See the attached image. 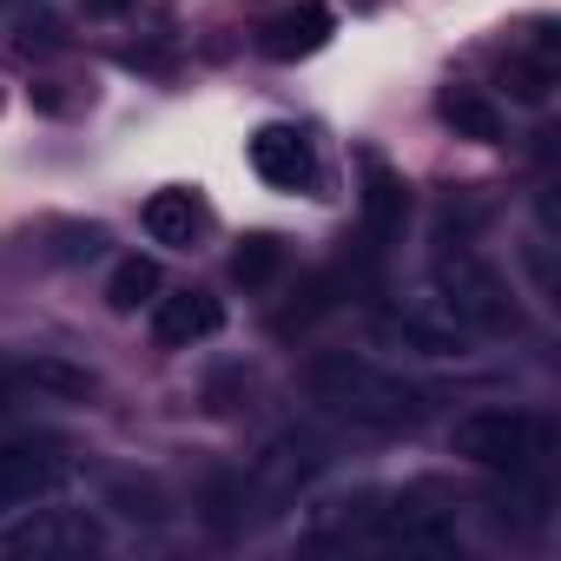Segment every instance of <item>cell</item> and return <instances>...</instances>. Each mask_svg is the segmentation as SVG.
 Instances as JSON below:
<instances>
[{
	"label": "cell",
	"mask_w": 561,
	"mask_h": 561,
	"mask_svg": "<svg viewBox=\"0 0 561 561\" xmlns=\"http://www.w3.org/2000/svg\"><path fill=\"white\" fill-rule=\"evenodd\" d=\"M60 482H67V462H60L54 449L0 443V515H8V508H34V502H47Z\"/></svg>",
	"instance_id": "obj_5"
},
{
	"label": "cell",
	"mask_w": 561,
	"mask_h": 561,
	"mask_svg": "<svg viewBox=\"0 0 561 561\" xmlns=\"http://www.w3.org/2000/svg\"><path fill=\"white\" fill-rule=\"evenodd\" d=\"M126 8H133V0H87V14H93V21H119Z\"/></svg>",
	"instance_id": "obj_17"
},
{
	"label": "cell",
	"mask_w": 561,
	"mask_h": 561,
	"mask_svg": "<svg viewBox=\"0 0 561 561\" xmlns=\"http://www.w3.org/2000/svg\"><path fill=\"white\" fill-rule=\"evenodd\" d=\"M218 331H225V305L211 291H172V298L152 305V337L165 351H192V344H205Z\"/></svg>",
	"instance_id": "obj_8"
},
{
	"label": "cell",
	"mask_w": 561,
	"mask_h": 561,
	"mask_svg": "<svg viewBox=\"0 0 561 561\" xmlns=\"http://www.w3.org/2000/svg\"><path fill=\"white\" fill-rule=\"evenodd\" d=\"M8 403H14V377H8V370H0V410H8Z\"/></svg>",
	"instance_id": "obj_18"
},
{
	"label": "cell",
	"mask_w": 561,
	"mask_h": 561,
	"mask_svg": "<svg viewBox=\"0 0 561 561\" xmlns=\"http://www.w3.org/2000/svg\"><path fill=\"white\" fill-rule=\"evenodd\" d=\"M436 113H443L462 139H476V146H495V139H502V113H495L476 87H449V93L436 100Z\"/></svg>",
	"instance_id": "obj_13"
},
{
	"label": "cell",
	"mask_w": 561,
	"mask_h": 561,
	"mask_svg": "<svg viewBox=\"0 0 561 561\" xmlns=\"http://www.w3.org/2000/svg\"><path fill=\"white\" fill-rule=\"evenodd\" d=\"M251 172L277 192H305L318 179V152L298 126H264V133H251Z\"/></svg>",
	"instance_id": "obj_6"
},
{
	"label": "cell",
	"mask_w": 561,
	"mask_h": 561,
	"mask_svg": "<svg viewBox=\"0 0 561 561\" xmlns=\"http://www.w3.org/2000/svg\"><path fill=\"white\" fill-rule=\"evenodd\" d=\"M377 337L390 351H410V357H469V331L449 318H430V311H383Z\"/></svg>",
	"instance_id": "obj_9"
},
{
	"label": "cell",
	"mask_w": 561,
	"mask_h": 561,
	"mask_svg": "<svg viewBox=\"0 0 561 561\" xmlns=\"http://www.w3.org/2000/svg\"><path fill=\"white\" fill-rule=\"evenodd\" d=\"M331 34H337V21H331L324 0H298V8L271 14V21L257 27V47H264L271 60H311L318 47H331Z\"/></svg>",
	"instance_id": "obj_7"
},
{
	"label": "cell",
	"mask_w": 561,
	"mask_h": 561,
	"mask_svg": "<svg viewBox=\"0 0 561 561\" xmlns=\"http://www.w3.org/2000/svg\"><path fill=\"white\" fill-rule=\"evenodd\" d=\"M318 462H324V443H318V436H305V430H285V436H277V443L257 456V489L291 495Z\"/></svg>",
	"instance_id": "obj_12"
},
{
	"label": "cell",
	"mask_w": 561,
	"mask_h": 561,
	"mask_svg": "<svg viewBox=\"0 0 561 561\" xmlns=\"http://www.w3.org/2000/svg\"><path fill=\"white\" fill-rule=\"evenodd\" d=\"M508 93L515 100H528V106H541L548 100V87H554V54L541 47V54H508Z\"/></svg>",
	"instance_id": "obj_15"
},
{
	"label": "cell",
	"mask_w": 561,
	"mask_h": 561,
	"mask_svg": "<svg viewBox=\"0 0 561 561\" xmlns=\"http://www.w3.org/2000/svg\"><path fill=\"white\" fill-rule=\"evenodd\" d=\"M449 449L476 469H495V476H522L535 469V456H548V423L515 410V403H482L469 416H456L449 430Z\"/></svg>",
	"instance_id": "obj_2"
},
{
	"label": "cell",
	"mask_w": 561,
	"mask_h": 561,
	"mask_svg": "<svg viewBox=\"0 0 561 561\" xmlns=\"http://www.w3.org/2000/svg\"><path fill=\"white\" fill-rule=\"evenodd\" d=\"M403 218H410L403 179L383 159H364V231H370V244H397L403 238Z\"/></svg>",
	"instance_id": "obj_11"
},
{
	"label": "cell",
	"mask_w": 561,
	"mask_h": 561,
	"mask_svg": "<svg viewBox=\"0 0 561 561\" xmlns=\"http://www.w3.org/2000/svg\"><path fill=\"white\" fill-rule=\"evenodd\" d=\"M8 548L14 554H34V561H47V554H100L106 548V528L87 508H34L27 522L8 528Z\"/></svg>",
	"instance_id": "obj_4"
},
{
	"label": "cell",
	"mask_w": 561,
	"mask_h": 561,
	"mask_svg": "<svg viewBox=\"0 0 561 561\" xmlns=\"http://www.w3.org/2000/svg\"><path fill=\"white\" fill-rule=\"evenodd\" d=\"M277 264H285V244H277L271 231H257V238H244V244L231 251V277H238V285H264Z\"/></svg>",
	"instance_id": "obj_16"
},
{
	"label": "cell",
	"mask_w": 561,
	"mask_h": 561,
	"mask_svg": "<svg viewBox=\"0 0 561 561\" xmlns=\"http://www.w3.org/2000/svg\"><path fill=\"white\" fill-rule=\"evenodd\" d=\"M305 383H311V397L324 410H337L357 430H416L430 416V397L416 383H403L397 370H383V364H370L357 351H318Z\"/></svg>",
	"instance_id": "obj_1"
},
{
	"label": "cell",
	"mask_w": 561,
	"mask_h": 561,
	"mask_svg": "<svg viewBox=\"0 0 561 561\" xmlns=\"http://www.w3.org/2000/svg\"><path fill=\"white\" fill-rule=\"evenodd\" d=\"M436 285H443V311L462 331H515V298L502 291V277L476 257V251H436Z\"/></svg>",
	"instance_id": "obj_3"
},
{
	"label": "cell",
	"mask_w": 561,
	"mask_h": 561,
	"mask_svg": "<svg viewBox=\"0 0 561 561\" xmlns=\"http://www.w3.org/2000/svg\"><path fill=\"white\" fill-rule=\"evenodd\" d=\"M152 291H159V264H152V257H126V264L113 271V285H106V305H113V311H139Z\"/></svg>",
	"instance_id": "obj_14"
},
{
	"label": "cell",
	"mask_w": 561,
	"mask_h": 561,
	"mask_svg": "<svg viewBox=\"0 0 561 561\" xmlns=\"http://www.w3.org/2000/svg\"><path fill=\"white\" fill-rule=\"evenodd\" d=\"M139 218H146V238H152V244H165V251H192V238L211 225L205 198H198V192H185V185H172V192H152Z\"/></svg>",
	"instance_id": "obj_10"
}]
</instances>
